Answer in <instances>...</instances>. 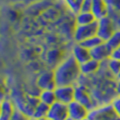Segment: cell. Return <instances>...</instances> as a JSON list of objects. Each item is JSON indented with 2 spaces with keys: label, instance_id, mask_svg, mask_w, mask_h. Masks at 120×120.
<instances>
[{
  "label": "cell",
  "instance_id": "19",
  "mask_svg": "<svg viewBox=\"0 0 120 120\" xmlns=\"http://www.w3.org/2000/svg\"><path fill=\"white\" fill-rule=\"evenodd\" d=\"M106 62H107L108 71L114 77H116V75L120 71V60H116L114 58H109L108 60H106Z\"/></svg>",
  "mask_w": 120,
  "mask_h": 120
},
{
  "label": "cell",
  "instance_id": "28",
  "mask_svg": "<svg viewBox=\"0 0 120 120\" xmlns=\"http://www.w3.org/2000/svg\"><path fill=\"white\" fill-rule=\"evenodd\" d=\"M115 91H116V96H120V81H118V80L116 81V85Z\"/></svg>",
  "mask_w": 120,
  "mask_h": 120
},
{
  "label": "cell",
  "instance_id": "26",
  "mask_svg": "<svg viewBox=\"0 0 120 120\" xmlns=\"http://www.w3.org/2000/svg\"><path fill=\"white\" fill-rule=\"evenodd\" d=\"M108 7L114 8L116 10L120 11V0H105Z\"/></svg>",
  "mask_w": 120,
  "mask_h": 120
},
{
  "label": "cell",
  "instance_id": "29",
  "mask_svg": "<svg viewBox=\"0 0 120 120\" xmlns=\"http://www.w3.org/2000/svg\"><path fill=\"white\" fill-rule=\"evenodd\" d=\"M29 120H50L47 117H44V118H34V117H30Z\"/></svg>",
  "mask_w": 120,
  "mask_h": 120
},
{
  "label": "cell",
  "instance_id": "23",
  "mask_svg": "<svg viewBox=\"0 0 120 120\" xmlns=\"http://www.w3.org/2000/svg\"><path fill=\"white\" fill-rule=\"evenodd\" d=\"M111 106L114 108V110L116 111V113L120 116V96H116L114 98V99L111 101Z\"/></svg>",
  "mask_w": 120,
  "mask_h": 120
},
{
  "label": "cell",
  "instance_id": "25",
  "mask_svg": "<svg viewBox=\"0 0 120 120\" xmlns=\"http://www.w3.org/2000/svg\"><path fill=\"white\" fill-rule=\"evenodd\" d=\"M29 118H30L29 116H27L23 112H21V111H19V110L16 109L15 111L14 115H13L11 120H29Z\"/></svg>",
  "mask_w": 120,
  "mask_h": 120
},
{
  "label": "cell",
  "instance_id": "21",
  "mask_svg": "<svg viewBox=\"0 0 120 120\" xmlns=\"http://www.w3.org/2000/svg\"><path fill=\"white\" fill-rule=\"evenodd\" d=\"M108 16L113 22L116 30H120V11L108 7Z\"/></svg>",
  "mask_w": 120,
  "mask_h": 120
},
{
  "label": "cell",
  "instance_id": "3",
  "mask_svg": "<svg viewBox=\"0 0 120 120\" xmlns=\"http://www.w3.org/2000/svg\"><path fill=\"white\" fill-rule=\"evenodd\" d=\"M98 24L97 21L93 24L87 25H76L73 31V38L77 43L84 42L85 40L89 39L92 36L97 35Z\"/></svg>",
  "mask_w": 120,
  "mask_h": 120
},
{
  "label": "cell",
  "instance_id": "4",
  "mask_svg": "<svg viewBox=\"0 0 120 120\" xmlns=\"http://www.w3.org/2000/svg\"><path fill=\"white\" fill-rule=\"evenodd\" d=\"M98 24V30H97V35L98 36L103 42H107L110 36L114 34L116 31L115 25L111 19L108 15L101 18L97 21Z\"/></svg>",
  "mask_w": 120,
  "mask_h": 120
},
{
  "label": "cell",
  "instance_id": "31",
  "mask_svg": "<svg viewBox=\"0 0 120 120\" xmlns=\"http://www.w3.org/2000/svg\"><path fill=\"white\" fill-rule=\"evenodd\" d=\"M66 120H74V119H73V118H71V117H70V116H68Z\"/></svg>",
  "mask_w": 120,
  "mask_h": 120
},
{
  "label": "cell",
  "instance_id": "18",
  "mask_svg": "<svg viewBox=\"0 0 120 120\" xmlns=\"http://www.w3.org/2000/svg\"><path fill=\"white\" fill-rule=\"evenodd\" d=\"M102 40L98 37V35H95V36H92V37H90L89 39H87V40H85L84 42H80L79 44H81L83 47H85L86 49H88V50H92V49L96 48L97 46H98V45H100L101 43H103Z\"/></svg>",
  "mask_w": 120,
  "mask_h": 120
},
{
  "label": "cell",
  "instance_id": "16",
  "mask_svg": "<svg viewBox=\"0 0 120 120\" xmlns=\"http://www.w3.org/2000/svg\"><path fill=\"white\" fill-rule=\"evenodd\" d=\"M38 98H39V100L41 102L44 103V104H46L48 106H52L53 103H55L57 101L54 90H41V92H40Z\"/></svg>",
  "mask_w": 120,
  "mask_h": 120
},
{
  "label": "cell",
  "instance_id": "9",
  "mask_svg": "<svg viewBox=\"0 0 120 120\" xmlns=\"http://www.w3.org/2000/svg\"><path fill=\"white\" fill-rule=\"evenodd\" d=\"M112 52H113L110 50L108 44L106 42H103L100 45L97 46L96 48L90 50V56H91V59L101 63L103 61L108 60L109 58H111Z\"/></svg>",
  "mask_w": 120,
  "mask_h": 120
},
{
  "label": "cell",
  "instance_id": "22",
  "mask_svg": "<svg viewBox=\"0 0 120 120\" xmlns=\"http://www.w3.org/2000/svg\"><path fill=\"white\" fill-rule=\"evenodd\" d=\"M63 1L68 6V8L73 14L78 15L79 13L80 12V6H81L83 0H63Z\"/></svg>",
  "mask_w": 120,
  "mask_h": 120
},
{
  "label": "cell",
  "instance_id": "30",
  "mask_svg": "<svg viewBox=\"0 0 120 120\" xmlns=\"http://www.w3.org/2000/svg\"><path fill=\"white\" fill-rule=\"evenodd\" d=\"M116 80H118V81H120V71L119 73L116 75Z\"/></svg>",
  "mask_w": 120,
  "mask_h": 120
},
{
  "label": "cell",
  "instance_id": "32",
  "mask_svg": "<svg viewBox=\"0 0 120 120\" xmlns=\"http://www.w3.org/2000/svg\"><path fill=\"white\" fill-rule=\"evenodd\" d=\"M83 120H89V118H85V119H83Z\"/></svg>",
  "mask_w": 120,
  "mask_h": 120
},
{
  "label": "cell",
  "instance_id": "24",
  "mask_svg": "<svg viewBox=\"0 0 120 120\" xmlns=\"http://www.w3.org/2000/svg\"><path fill=\"white\" fill-rule=\"evenodd\" d=\"M92 0H83L80 6V12H91Z\"/></svg>",
  "mask_w": 120,
  "mask_h": 120
},
{
  "label": "cell",
  "instance_id": "1",
  "mask_svg": "<svg viewBox=\"0 0 120 120\" xmlns=\"http://www.w3.org/2000/svg\"><path fill=\"white\" fill-rule=\"evenodd\" d=\"M57 86H74L81 75L80 66L72 55L66 57L53 71Z\"/></svg>",
  "mask_w": 120,
  "mask_h": 120
},
{
  "label": "cell",
  "instance_id": "5",
  "mask_svg": "<svg viewBox=\"0 0 120 120\" xmlns=\"http://www.w3.org/2000/svg\"><path fill=\"white\" fill-rule=\"evenodd\" d=\"M74 100L82 104L90 111L98 107V104H97L95 98L83 86H78V87L75 86V98H74Z\"/></svg>",
  "mask_w": 120,
  "mask_h": 120
},
{
  "label": "cell",
  "instance_id": "12",
  "mask_svg": "<svg viewBox=\"0 0 120 120\" xmlns=\"http://www.w3.org/2000/svg\"><path fill=\"white\" fill-rule=\"evenodd\" d=\"M108 7L105 0H92L91 13L95 16L96 20H99L101 18L108 15Z\"/></svg>",
  "mask_w": 120,
  "mask_h": 120
},
{
  "label": "cell",
  "instance_id": "7",
  "mask_svg": "<svg viewBox=\"0 0 120 120\" xmlns=\"http://www.w3.org/2000/svg\"><path fill=\"white\" fill-rule=\"evenodd\" d=\"M69 116L68 105L56 101L49 108L47 118L50 120H66Z\"/></svg>",
  "mask_w": 120,
  "mask_h": 120
},
{
  "label": "cell",
  "instance_id": "6",
  "mask_svg": "<svg viewBox=\"0 0 120 120\" xmlns=\"http://www.w3.org/2000/svg\"><path fill=\"white\" fill-rule=\"evenodd\" d=\"M57 101L69 105L75 98V86H57L54 90Z\"/></svg>",
  "mask_w": 120,
  "mask_h": 120
},
{
  "label": "cell",
  "instance_id": "2",
  "mask_svg": "<svg viewBox=\"0 0 120 120\" xmlns=\"http://www.w3.org/2000/svg\"><path fill=\"white\" fill-rule=\"evenodd\" d=\"M88 118L89 120H120V116L116 113L111 104H106L90 110Z\"/></svg>",
  "mask_w": 120,
  "mask_h": 120
},
{
  "label": "cell",
  "instance_id": "27",
  "mask_svg": "<svg viewBox=\"0 0 120 120\" xmlns=\"http://www.w3.org/2000/svg\"><path fill=\"white\" fill-rule=\"evenodd\" d=\"M111 58H114L116 60H120V46L118 48H116V50L113 51L112 55H111Z\"/></svg>",
  "mask_w": 120,
  "mask_h": 120
},
{
  "label": "cell",
  "instance_id": "10",
  "mask_svg": "<svg viewBox=\"0 0 120 120\" xmlns=\"http://www.w3.org/2000/svg\"><path fill=\"white\" fill-rule=\"evenodd\" d=\"M37 86L41 90H54L57 87L53 71H45L42 73L37 79Z\"/></svg>",
  "mask_w": 120,
  "mask_h": 120
},
{
  "label": "cell",
  "instance_id": "20",
  "mask_svg": "<svg viewBox=\"0 0 120 120\" xmlns=\"http://www.w3.org/2000/svg\"><path fill=\"white\" fill-rule=\"evenodd\" d=\"M108 46L110 48V50L113 52L114 50L118 48L120 46V30H116L114 34L110 36L107 42H105Z\"/></svg>",
  "mask_w": 120,
  "mask_h": 120
},
{
  "label": "cell",
  "instance_id": "13",
  "mask_svg": "<svg viewBox=\"0 0 120 120\" xmlns=\"http://www.w3.org/2000/svg\"><path fill=\"white\" fill-rule=\"evenodd\" d=\"M15 110V106L11 99L6 98L2 100L0 108V120H11Z\"/></svg>",
  "mask_w": 120,
  "mask_h": 120
},
{
  "label": "cell",
  "instance_id": "14",
  "mask_svg": "<svg viewBox=\"0 0 120 120\" xmlns=\"http://www.w3.org/2000/svg\"><path fill=\"white\" fill-rule=\"evenodd\" d=\"M79 66H80L81 75H87L88 76V75H91V74L96 73L99 70L101 64H100V62H98L97 60L90 59V60L80 64Z\"/></svg>",
  "mask_w": 120,
  "mask_h": 120
},
{
  "label": "cell",
  "instance_id": "11",
  "mask_svg": "<svg viewBox=\"0 0 120 120\" xmlns=\"http://www.w3.org/2000/svg\"><path fill=\"white\" fill-rule=\"evenodd\" d=\"M71 55L74 57V59L77 60V62L79 65L91 59L90 50L86 49L79 43H76L73 46Z\"/></svg>",
  "mask_w": 120,
  "mask_h": 120
},
{
  "label": "cell",
  "instance_id": "8",
  "mask_svg": "<svg viewBox=\"0 0 120 120\" xmlns=\"http://www.w3.org/2000/svg\"><path fill=\"white\" fill-rule=\"evenodd\" d=\"M69 116L74 120H83L88 118L90 110L79 102L73 100L68 105Z\"/></svg>",
  "mask_w": 120,
  "mask_h": 120
},
{
  "label": "cell",
  "instance_id": "15",
  "mask_svg": "<svg viewBox=\"0 0 120 120\" xmlns=\"http://www.w3.org/2000/svg\"><path fill=\"white\" fill-rule=\"evenodd\" d=\"M97 20L91 12H79L76 15V25H87L95 23Z\"/></svg>",
  "mask_w": 120,
  "mask_h": 120
},
{
  "label": "cell",
  "instance_id": "17",
  "mask_svg": "<svg viewBox=\"0 0 120 120\" xmlns=\"http://www.w3.org/2000/svg\"><path fill=\"white\" fill-rule=\"evenodd\" d=\"M49 108H50V106L41 102V101H39V103L37 104V106L34 108V114H33L32 117H34V118H44V117H47Z\"/></svg>",
  "mask_w": 120,
  "mask_h": 120
}]
</instances>
